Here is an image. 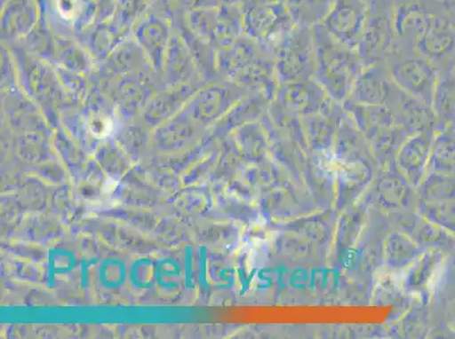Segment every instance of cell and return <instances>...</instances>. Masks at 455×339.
Masks as SVG:
<instances>
[{"label":"cell","instance_id":"cell-1","mask_svg":"<svg viewBox=\"0 0 455 339\" xmlns=\"http://www.w3.org/2000/svg\"><path fill=\"white\" fill-rule=\"evenodd\" d=\"M315 78L331 99L345 102L363 65L357 51L339 43L321 23L312 27Z\"/></svg>","mask_w":455,"mask_h":339},{"label":"cell","instance_id":"cell-2","mask_svg":"<svg viewBox=\"0 0 455 339\" xmlns=\"http://www.w3.org/2000/svg\"><path fill=\"white\" fill-rule=\"evenodd\" d=\"M243 35L273 57L275 49L298 27L280 0H243Z\"/></svg>","mask_w":455,"mask_h":339},{"label":"cell","instance_id":"cell-3","mask_svg":"<svg viewBox=\"0 0 455 339\" xmlns=\"http://www.w3.org/2000/svg\"><path fill=\"white\" fill-rule=\"evenodd\" d=\"M395 0L368 2L365 26L357 52L363 67L387 61L395 51Z\"/></svg>","mask_w":455,"mask_h":339},{"label":"cell","instance_id":"cell-4","mask_svg":"<svg viewBox=\"0 0 455 339\" xmlns=\"http://www.w3.org/2000/svg\"><path fill=\"white\" fill-rule=\"evenodd\" d=\"M279 85L306 81L315 75L312 28L297 27L273 53Z\"/></svg>","mask_w":455,"mask_h":339},{"label":"cell","instance_id":"cell-5","mask_svg":"<svg viewBox=\"0 0 455 339\" xmlns=\"http://www.w3.org/2000/svg\"><path fill=\"white\" fill-rule=\"evenodd\" d=\"M392 81L403 92L432 106L440 72L435 65L416 52H395L387 58Z\"/></svg>","mask_w":455,"mask_h":339},{"label":"cell","instance_id":"cell-6","mask_svg":"<svg viewBox=\"0 0 455 339\" xmlns=\"http://www.w3.org/2000/svg\"><path fill=\"white\" fill-rule=\"evenodd\" d=\"M446 14L443 0H395V52H411L416 41Z\"/></svg>","mask_w":455,"mask_h":339},{"label":"cell","instance_id":"cell-7","mask_svg":"<svg viewBox=\"0 0 455 339\" xmlns=\"http://www.w3.org/2000/svg\"><path fill=\"white\" fill-rule=\"evenodd\" d=\"M260 209L272 225H280L316 212L318 208L305 185L291 184L263 193Z\"/></svg>","mask_w":455,"mask_h":339},{"label":"cell","instance_id":"cell-8","mask_svg":"<svg viewBox=\"0 0 455 339\" xmlns=\"http://www.w3.org/2000/svg\"><path fill=\"white\" fill-rule=\"evenodd\" d=\"M346 114L342 103L328 97L318 113L301 117L309 152L333 157L335 136Z\"/></svg>","mask_w":455,"mask_h":339},{"label":"cell","instance_id":"cell-9","mask_svg":"<svg viewBox=\"0 0 455 339\" xmlns=\"http://www.w3.org/2000/svg\"><path fill=\"white\" fill-rule=\"evenodd\" d=\"M367 8L366 0H333L332 7L321 24L339 43L357 51Z\"/></svg>","mask_w":455,"mask_h":339},{"label":"cell","instance_id":"cell-10","mask_svg":"<svg viewBox=\"0 0 455 339\" xmlns=\"http://www.w3.org/2000/svg\"><path fill=\"white\" fill-rule=\"evenodd\" d=\"M374 161L337 163L333 209L341 213L362 200L374 180Z\"/></svg>","mask_w":455,"mask_h":339},{"label":"cell","instance_id":"cell-11","mask_svg":"<svg viewBox=\"0 0 455 339\" xmlns=\"http://www.w3.org/2000/svg\"><path fill=\"white\" fill-rule=\"evenodd\" d=\"M399 91L388 73L387 61H380L363 68L348 99L363 105L391 107Z\"/></svg>","mask_w":455,"mask_h":339},{"label":"cell","instance_id":"cell-12","mask_svg":"<svg viewBox=\"0 0 455 339\" xmlns=\"http://www.w3.org/2000/svg\"><path fill=\"white\" fill-rule=\"evenodd\" d=\"M412 52L423 56L444 73L455 67V28L448 14L437 20L413 44Z\"/></svg>","mask_w":455,"mask_h":339},{"label":"cell","instance_id":"cell-13","mask_svg":"<svg viewBox=\"0 0 455 339\" xmlns=\"http://www.w3.org/2000/svg\"><path fill=\"white\" fill-rule=\"evenodd\" d=\"M374 196L379 208L393 215L416 209V188L405 179L396 164L382 170V175L376 180Z\"/></svg>","mask_w":455,"mask_h":339},{"label":"cell","instance_id":"cell-14","mask_svg":"<svg viewBox=\"0 0 455 339\" xmlns=\"http://www.w3.org/2000/svg\"><path fill=\"white\" fill-rule=\"evenodd\" d=\"M335 173L337 162L333 157L308 153L303 170V184L318 209H333L335 201Z\"/></svg>","mask_w":455,"mask_h":339},{"label":"cell","instance_id":"cell-15","mask_svg":"<svg viewBox=\"0 0 455 339\" xmlns=\"http://www.w3.org/2000/svg\"><path fill=\"white\" fill-rule=\"evenodd\" d=\"M398 229L407 233L424 249H437L450 254L455 251V235L421 217L415 210L395 214Z\"/></svg>","mask_w":455,"mask_h":339},{"label":"cell","instance_id":"cell-16","mask_svg":"<svg viewBox=\"0 0 455 339\" xmlns=\"http://www.w3.org/2000/svg\"><path fill=\"white\" fill-rule=\"evenodd\" d=\"M135 40L146 53L148 63L155 67H163L165 51L172 38L167 18L155 12L142 16L136 24Z\"/></svg>","mask_w":455,"mask_h":339},{"label":"cell","instance_id":"cell-17","mask_svg":"<svg viewBox=\"0 0 455 339\" xmlns=\"http://www.w3.org/2000/svg\"><path fill=\"white\" fill-rule=\"evenodd\" d=\"M396 120L409 136L415 134H435L444 128L434 113L432 106L419 100L412 95L399 91L395 103L391 106Z\"/></svg>","mask_w":455,"mask_h":339},{"label":"cell","instance_id":"cell-18","mask_svg":"<svg viewBox=\"0 0 455 339\" xmlns=\"http://www.w3.org/2000/svg\"><path fill=\"white\" fill-rule=\"evenodd\" d=\"M338 217L339 212L334 209H318L316 212L304 215L295 220L272 225V226H275V230L291 231V233L304 235L326 251L331 245H333Z\"/></svg>","mask_w":455,"mask_h":339},{"label":"cell","instance_id":"cell-19","mask_svg":"<svg viewBox=\"0 0 455 339\" xmlns=\"http://www.w3.org/2000/svg\"><path fill=\"white\" fill-rule=\"evenodd\" d=\"M328 97L315 78H310L280 84L275 100L305 117L318 113Z\"/></svg>","mask_w":455,"mask_h":339},{"label":"cell","instance_id":"cell-20","mask_svg":"<svg viewBox=\"0 0 455 339\" xmlns=\"http://www.w3.org/2000/svg\"><path fill=\"white\" fill-rule=\"evenodd\" d=\"M433 136V134L408 136L396 155V168L415 188L428 172Z\"/></svg>","mask_w":455,"mask_h":339},{"label":"cell","instance_id":"cell-21","mask_svg":"<svg viewBox=\"0 0 455 339\" xmlns=\"http://www.w3.org/2000/svg\"><path fill=\"white\" fill-rule=\"evenodd\" d=\"M38 0H7L2 13V35L13 43L26 39L38 26L40 16Z\"/></svg>","mask_w":455,"mask_h":339},{"label":"cell","instance_id":"cell-22","mask_svg":"<svg viewBox=\"0 0 455 339\" xmlns=\"http://www.w3.org/2000/svg\"><path fill=\"white\" fill-rule=\"evenodd\" d=\"M333 159L337 163L357 160L374 161L365 136L358 130L348 114L342 119L335 136Z\"/></svg>","mask_w":455,"mask_h":339},{"label":"cell","instance_id":"cell-23","mask_svg":"<svg viewBox=\"0 0 455 339\" xmlns=\"http://www.w3.org/2000/svg\"><path fill=\"white\" fill-rule=\"evenodd\" d=\"M276 235L270 243L272 254L275 258L288 263L315 262L325 250L309 239L291 231L275 230Z\"/></svg>","mask_w":455,"mask_h":339},{"label":"cell","instance_id":"cell-24","mask_svg":"<svg viewBox=\"0 0 455 339\" xmlns=\"http://www.w3.org/2000/svg\"><path fill=\"white\" fill-rule=\"evenodd\" d=\"M368 210V201H359L339 213L333 240L335 255H341L358 242L367 226Z\"/></svg>","mask_w":455,"mask_h":339},{"label":"cell","instance_id":"cell-25","mask_svg":"<svg viewBox=\"0 0 455 339\" xmlns=\"http://www.w3.org/2000/svg\"><path fill=\"white\" fill-rule=\"evenodd\" d=\"M444 252L427 249L404 272L403 288L413 295L423 296L428 292L430 284L435 280L437 272L445 258Z\"/></svg>","mask_w":455,"mask_h":339},{"label":"cell","instance_id":"cell-26","mask_svg":"<svg viewBox=\"0 0 455 339\" xmlns=\"http://www.w3.org/2000/svg\"><path fill=\"white\" fill-rule=\"evenodd\" d=\"M342 105L366 139L384 128L398 123L395 111L390 106L363 105L349 99L342 102Z\"/></svg>","mask_w":455,"mask_h":339},{"label":"cell","instance_id":"cell-27","mask_svg":"<svg viewBox=\"0 0 455 339\" xmlns=\"http://www.w3.org/2000/svg\"><path fill=\"white\" fill-rule=\"evenodd\" d=\"M421 248L403 231L395 230L383 243V262L391 272H404L423 252Z\"/></svg>","mask_w":455,"mask_h":339},{"label":"cell","instance_id":"cell-28","mask_svg":"<svg viewBox=\"0 0 455 339\" xmlns=\"http://www.w3.org/2000/svg\"><path fill=\"white\" fill-rule=\"evenodd\" d=\"M408 136L407 131L396 123V125L384 128L368 138L367 143L370 145L375 163H378L382 170L395 164L401 145Z\"/></svg>","mask_w":455,"mask_h":339},{"label":"cell","instance_id":"cell-29","mask_svg":"<svg viewBox=\"0 0 455 339\" xmlns=\"http://www.w3.org/2000/svg\"><path fill=\"white\" fill-rule=\"evenodd\" d=\"M429 171L455 176V127H444L434 134Z\"/></svg>","mask_w":455,"mask_h":339},{"label":"cell","instance_id":"cell-30","mask_svg":"<svg viewBox=\"0 0 455 339\" xmlns=\"http://www.w3.org/2000/svg\"><path fill=\"white\" fill-rule=\"evenodd\" d=\"M432 107L443 127H455V72L441 73L434 91Z\"/></svg>","mask_w":455,"mask_h":339},{"label":"cell","instance_id":"cell-31","mask_svg":"<svg viewBox=\"0 0 455 339\" xmlns=\"http://www.w3.org/2000/svg\"><path fill=\"white\" fill-rule=\"evenodd\" d=\"M298 27L312 28L328 15L333 0H280Z\"/></svg>","mask_w":455,"mask_h":339},{"label":"cell","instance_id":"cell-32","mask_svg":"<svg viewBox=\"0 0 455 339\" xmlns=\"http://www.w3.org/2000/svg\"><path fill=\"white\" fill-rule=\"evenodd\" d=\"M417 201H442L455 200V176L429 171L416 188Z\"/></svg>","mask_w":455,"mask_h":339},{"label":"cell","instance_id":"cell-33","mask_svg":"<svg viewBox=\"0 0 455 339\" xmlns=\"http://www.w3.org/2000/svg\"><path fill=\"white\" fill-rule=\"evenodd\" d=\"M416 212L455 235V200L417 201Z\"/></svg>","mask_w":455,"mask_h":339},{"label":"cell","instance_id":"cell-34","mask_svg":"<svg viewBox=\"0 0 455 339\" xmlns=\"http://www.w3.org/2000/svg\"><path fill=\"white\" fill-rule=\"evenodd\" d=\"M444 3L446 14L449 16L451 24L455 28V0H443Z\"/></svg>","mask_w":455,"mask_h":339},{"label":"cell","instance_id":"cell-35","mask_svg":"<svg viewBox=\"0 0 455 339\" xmlns=\"http://www.w3.org/2000/svg\"><path fill=\"white\" fill-rule=\"evenodd\" d=\"M454 72H455V67H454Z\"/></svg>","mask_w":455,"mask_h":339}]
</instances>
